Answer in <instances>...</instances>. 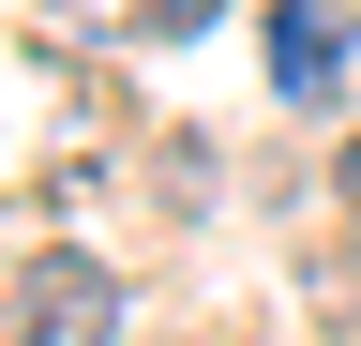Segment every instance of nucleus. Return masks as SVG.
Instances as JSON below:
<instances>
[{
    "label": "nucleus",
    "mask_w": 361,
    "mask_h": 346,
    "mask_svg": "<svg viewBox=\"0 0 361 346\" xmlns=\"http://www.w3.org/2000/svg\"><path fill=\"white\" fill-rule=\"evenodd\" d=\"M346 196H361V136H346Z\"/></svg>",
    "instance_id": "obj_4"
},
{
    "label": "nucleus",
    "mask_w": 361,
    "mask_h": 346,
    "mask_svg": "<svg viewBox=\"0 0 361 346\" xmlns=\"http://www.w3.org/2000/svg\"><path fill=\"white\" fill-rule=\"evenodd\" d=\"M331 75H346V30L316 16V0H286V16H271V91H286V106H316Z\"/></svg>",
    "instance_id": "obj_2"
},
{
    "label": "nucleus",
    "mask_w": 361,
    "mask_h": 346,
    "mask_svg": "<svg viewBox=\"0 0 361 346\" xmlns=\"http://www.w3.org/2000/svg\"><path fill=\"white\" fill-rule=\"evenodd\" d=\"M121 331V286L90 256H30L16 271V346H106Z\"/></svg>",
    "instance_id": "obj_1"
},
{
    "label": "nucleus",
    "mask_w": 361,
    "mask_h": 346,
    "mask_svg": "<svg viewBox=\"0 0 361 346\" xmlns=\"http://www.w3.org/2000/svg\"><path fill=\"white\" fill-rule=\"evenodd\" d=\"M151 16H166V30H196V16H211V0H151Z\"/></svg>",
    "instance_id": "obj_3"
}]
</instances>
